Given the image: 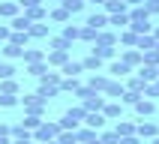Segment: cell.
Masks as SVG:
<instances>
[{
    "instance_id": "obj_1",
    "label": "cell",
    "mask_w": 159,
    "mask_h": 144,
    "mask_svg": "<svg viewBox=\"0 0 159 144\" xmlns=\"http://www.w3.org/2000/svg\"><path fill=\"white\" fill-rule=\"evenodd\" d=\"M87 117V111H84V105H75V108H69L66 114H63V120H60V129H66V132H78V123Z\"/></svg>"
},
{
    "instance_id": "obj_2",
    "label": "cell",
    "mask_w": 159,
    "mask_h": 144,
    "mask_svg": "<svg viewBox=\"0 0 159 144\" xmlns=\"http://www.w3.org/2000/svg\"><path fill=\"white\" fill-rule=\"evenodd\" d=\"M63 129H60V123H48V120H42V126L33 132V141L36 144H45V141H54L57 135H60Z\"/></svg>"
},
{
    "instance_id": "obj_3",
    "label": "cell",
    "mask_w": 159,
    "mask_h": 144,
    "mask_svg": "<svg viewBox=\"0 0 159 144\" xmlns=\"http://www.w3.org/2000/svg\"><path fill=\"white\" fill-rule=\"evenodd\" d=\"M21 105H24L27 114H39V117H42V111H45V99L39 96V93H33V96H24V99H21Z\"/></svg>"
},
{
    "instance_id": "obj_4",
    "label": "cell",
    "mask_w": 159,
    "mask_h": 144,
    "mask_svg": "<svg viewBox=\"0 0 159 144\" xmlns=\"http://www.w3.org/2000/svg\"><path fill=\"white\" fill-rule=\"evenodd\" d=\"M135 135H138V138H156L159 135V123H153V120H138V123H135Z\"/></svg>"
},
{
    "instance_id": "obj_5",
    "label": "cell",
    "mask_w": 159,
    "mask_h": 144,
    "mask_svg": "<svg viewBox=\"0 0 159 144\" xmlns=\"http://www.w3.org/2000/svg\"><path fill=\"white\" fill-rule=\"evenodd\" d=\"M84 27H90V30H96V33H99V30H105V27H108V15H105V12H90L87 21H84Z\"/></svg>"
},
{
    "instance_id": "obj_6",
    "label": "cell",
    "mask_w": 159,
    "mask_h": 144,
    "mask_svg": "<svg viewBox=\"0 0 159 144\" xmlns=\"http://www.w3.org/2000/svg\"><path fill=\"white\" fill-rule=\"evenodd\" d=\"M9 27H12V33H27L30 36V27H33V21L27 15H15L12 21H9Z\"/></svg>"
},
{
    "instance_id": "obj_7",
    "label": "cell",
    "mask_w": 159,
    "mask_h": 144,
    "mask_svg": "<svg viewBox=\"0 0 159 144\" xmlns=\"http://www.w3.org/2000/svg\"><path fill=\"white\" fill-rule=\"evenodd\" d=\"M105 102H108V99L102 96V93H93V96H90V99H84L81 105H84V111L90 114V111H102V108H105Z\"/></svg>"
},
{
    "instance_id": "obj_8",
    "label": "cell",
    "mask_w": 159,
    "mask_h": 144,
    "mask_svg": "<svg viewBox=\"0 0 159 144\" xmlns=\"http://www.w3.org/2000/svg\"><path fill=\"white\" fill-rule=\"evenodd\" d=\"M120 60H123L126 66L132 69V66H141V63H144V54L138 51V48H126V51H123V57H120Z\"/></svg>"
},
{
    "instance_id": "obj_9",
    "label": "cell",
    "mask_w": 159,
    "mask_h": 144,
    "mask_svg": "<svg viewBox=\"0 0 159 144\" xmlns=\"http://www.w3.org/2000/svg\"><path fill=\"white\" fill-rule=\"evenodd\" d=\"M81 72H84L81 60H69V63H63V66H60V75H63V78H78Z\"/></svg>"
},
{
    "instance_id": "obj_10",
    "label": "cell",
    "mask_w": 159,
    "mask_h": 144,
    "mask_svg": "<svg viewBox=\"0 0 159 144\" xmlns=\"http://www.w3.org/2000/svg\"><path fill=\"white\" fill-rule=\"evenodd\" d=\"M123 90H126L123 81H108V87L102 90V96H105V99H120V96H123Z\"/></svg>"
},
{
    "instance_id": "obj_11",
    "label": "cell",
    "mask_w": 159,
    "mask_h": 144,
    "mask_svg": "<svg viewBox=\"0 0 159 144\" xmlns=\"http://www.w3.org/2000/svg\"><path fill=\"white\" fill-rule=\"evenodd\" d=\"M102 9H105V15H126L129 12V6H126L123 0H108Z\"/></svg>"
},
{
    "instance_id": "obj_12",
    "label": "cell",
    "mask_w": 159,
    "mask_h": 144,
    "mask_svg": "<svg viewBox=\"0 0 159 144\" xmlns=\"http://www.w3.org/2000/svg\"><path fill=\"white\" fill-rule=\"evenodd\" d=\"M45 63H48V66H63V63H69V51H51V54H45Z\"/></svg>"
},
{
    "instance_id": "obj_13",
    "label": "cell",
    "mask_w": 159,
    "mask_h": 144,
    "mask_svg": "<svg viewBox=\"0 0 159 144\" xmlns=\"http://www.w3.org/2000/svg\"><path fill=\"white\" fill-rule=\"evenodd\" d=\"M108 81H111L108 75H96V72H93V75H90V81H87V87L96 90V93H102V90L108 87Z\"/></svg>"
},
{
    "instance_id": "obj_14",
    "label": "cell",
    "mask_w": 159,
    "mask_h": 144,
    "mask_svg": "<svg viewBox=\"0 0 159 144\" xmlns=\"http://www.w3.org/2000/svg\"><path fill=\"white\" fill-rule=\"evenodd\" d=\"M102 123H105L102 111H90V114L84 117V126H87V129H102Z\"/></svg>"
},
{
    "instance_id": "obj_15",
    "label": "cell",
    "mask_w": 159,
    "mask_h": 144,
    "mask_svg": "<svg viewBox=\"0 0 159 144\" xmlns=\"http://www.w3.org/2000/svg\"><path fill=\"white\" fill-rule=\"evenodd\" d=\"M96 138H99V135H96V129H87V126L75 132V141H78V144H93Z\"/></svg>"
},
{
    "instance_id": "obj_16",
    "label": "cell",
    "mask_w": 159,
    "mask_h": 144,
    "mask_svg": "<svg viewBox=\"0 0 159 144\" xmlns=\"http://www.w3.org/2000/svg\"><path fill=\"white\" fill-rule=\"evenodd\" d=\"M24 63L30 66V63H45V51L42 48H27L24 51Z\"/></svg>"
},
{
    "instance_id": "obj_17",
    "label": "cell",
    "mask_w": 159,
    "mask_h": 144,
    "mask_svg": "<svg viewBox=\"0 0 159 144\" xmlns=\"http://www.w3.org/2000/svg\"><path fill=\"white\" fill-rule=\"evenodd\" d=\"M135 111L141 117H150L153 111H156V105H153V99H138V102H135Z\"/></svg>"
},
{
    "instance_id": "obj_18",
    "label": "cell",
    "mask_w": 159,
    "mask_h": 144,
    "mask_svg": "<svg viewBox=\"0 0 159 144\" xmlns=\"http://www.w3.org/2000/svg\"><path fill=\"white\" fill-rule=\"evenodd\" d=\"M138 78H141L144 84H147V81H156L159 78V69H156V66H138Z\"/></svg>"
},
{
    "instance_id": "obj_19",
    "label": "cell",
    "mask_w": 159,
    "mask_h": 144,
    "mask_svg": "<svg viewBox=\"0 0 159 144\" xmlns=\"http://www.w3.org/2000/svg\"><path fill=\"white\" fill-rule=\"evenodd\" d=\"M90 54H96L99 60H108V57H114V45H93Z\"/></svg>"
},
{
    "instance_id": "obj_20",
    "label": "cell",
    "mask_w": 159,
    "mask_h": 144,
    "mask_svg": "<svg viewBox=\"0 0 159 144\" xmlns=\"http://www.w3.org/2000/svg\"><path fill=\"white\" fill-rule=\"evenodd\" d=\"M141 21H150V15H147L144 6H135L132 12H129V24H141Z\"/></svg>"
},
{
    "instance_id": "obj_21",
    "label": "cell",
    "mask_w": 159,
    "mask_h": 144,
    "mask_svg": "<svg viewBox=\"0 0 159 144\" xmlns=\"http://www.w3.org/2000/svg\"><path fill=\"white\" fill-rule=\"evenodd\" d=\"M135 48H138V51H153V48H156V39H153V33H147V36H138V45H135Z\"/></svg>"
},
{
    "instance_id": "obj_22",
    "label": "cell",
    "mask_w": 159,
    "mask_h": 144,
    "mask_svg": "<svg viewBox=\"0 0 159 144\" xmlns=\"http://www.w3.org/2000/svg\"><path fill=\"white\" fill-rule=\"evenodd\" d=\"M0 15H3V18H15L18 15V0H6V3H0Z\"/></svg>"
},
{
    "instance_id": "obj_23",
    "label": "cell",
    "mask_w": 159,
    "mask_h": 144,
    "mask_svg": "<svg viewBox=\"0 0 159 144\" xmlns=\"http://www.w3.org/2000/svg\"><path fill=\"white\" fill-rule=\"evenodd\" d=\"M81 66H84L87 72H99V69H102V60H99L96 54H87V57L81 60Z\"/></svg>"
},
{
    "instance_id": "obj_24",
    "label": "cell",
    "mask_w": 159,
    "mask_h": 144,
    "mask_svg": "<svg viewBox=\"0 0 159 144\" xmlns=\"http://www.w3.org/2000/svg\"><path fill=\"white\" fill-rule=\"evenodd\" d=\"M21 126H24L27 132H30V129L36 132V129L42 126V117H39V114H24V120H21Z\"/></svg>"
},
{
    "instance_id": "obj_25",
    "label": "cell",
    "mask_w": 159,
    "mask_h": 144,
    "mask_svg": "<svg viewBox=\"0 0 159 144\" xmlns=\"http://www.w3.org/2000/svg\"><path fill=\"white\" fill-rule=\"evenodd\" d=\"M120 114H123V105H120V102H105L102 117H120Z\"/></svg>"
},
{
    "instance_id": "obj_26",
    "label": "cell",
    "mask_w": 159,
    "mask_h": 144,
    "mask_svg": "<svg viewBox=\"0 0 159 144\" xmlns=\"http://www.w3.org/2000/svg\"><path fill=\"white\" fill-rule=\"evenodd\" d=\"M78 87H81L78 78H63L60 81V93H78Z\"/></svg>"
},
{
    "instance_id": "obj_27",
    "label": "cell",
    "mask_w": 159,
    "mask_h": 144,
    "mask_svg": "<svg viewBox=\"0 0 159 144\" xmlns=\"http://www.w3.org/2000/svg\"><path fill=\"white\" fill-rule=\"evenodd\" d=\"M114 132H117V138H126V135H135V123H129V120H120Z\"/></svg>"
},
{
    "instance_id": "obj_28",
    "label": "cell",
    "mask_w": 159,
    "mask_h": 144,
    "mask_svg": "<svg viewBox=\"0 0 159 144\" xmlns=\"http://www.w3.org/2000/svg\"><path fill=\"white\" fill-rule=\"evenodd\" d=\"M0 51H3V57H9V60H12V57H24V48H18V45H12V42H6Z\"/></svg>"
},
{
    "instance_id": "obj_29",
    "label": "cell",
    "mask_w": 159,
    "mask_h": 144,
    "mask_svg": "<svg viewBox=\"0 0 159 144\" xmlns=\"http://www.w3.org/2000/svg\"><path fill=\"white\" fill-rule=\"evenodd\" d=\"M108 72H111V75H117V78H123V75H129V66H126L123 60H114L111 66H108Z\"/></svg>"
},
{
    "instance_id": "obj_30",
    "label": "cell",
    "mask_w": 159,
    "mask_h": 144,
    "mask_svg": "<svg viewBox=\"0 0 159 144\" xmlns=\"http://www.w3.org/2000/svg\"><path fill=\"white\" fill-rule=\"evenodd\" d=\"M117 39H120L123 45H129V48H135V45H138V36H135L129 27H126V30H120V36H117Z\"/></svg>"
},
{
    "instance_id": "obj_31",
    "label": "cell",
    "mask_w": 159,
    "mask_h": 144,
    "mask_svg": "<svg viewBox=\"0 0 159 144\" xmlns=\"http://www.w3.org/2000/svg\"><path fill=\"white\" fill-rule=\"evenodd\" d=\"M108 24H114L117 30H126L129 27V12L126 15H108Z\"/></svg>"
},
{
    "instance_id": "obj_32",
    "label": "cell",
    "mask_w": 159,
    "mask_h": 144,
    "mask_svg": "<svg viewBox=\"0 0 159 144\" xmlns=\"http://www.w3.org/2000/svg\"><path fill=\"white\" fill-rule=\"evenodd\" d=\"M114 42H117V36H114V33L99 30V33H96V42H93V45H114Z\"/></svg>"
},
{
    "instance_id": "obj_33",
    "label": "cell",
    "mask_w": 159,
    "mask_h": 144,
    "mask_svg": "<svg viewBox=\"0 0 159 144\" xmlns=\"http://www.w3.org/2000/svg\"><path fill=\"white\" fill-rule=\"evenodd\" d=\"M48 42H51L54 51H69V48H72V42H69V39H63V36H54V39H48Z\"/></svg>"
},
{
    "instance_id": "obj_34",
    "label": "cell",
    "mask_w": 159,
    "mask_h": 144,
    "mask_svg": "<svg viewBox=\"0 0 159 144\" xmlns=\"http://www.w3.org/2000/svg\"><path fill=\"white\" fill-rule=\"evenodd\" d=\"M24 15L30 18V21H33V24H39V21H42V18H48V12H45L42 6H36V9H27Z\"/></svg>"
},
{
    "instance_id": "obj_35",
    "label": "cell",
    "mask_w": 159,
    "mask_h": 144,
    "mask_svg": "<svg viewBox=\"0 0 159 144\" xmlns=\"http://www.w3.org/2000/svg\"><path fill=\"white\" fill-rule=\"evenodd\" d=\"M0 93H6V96H18V81H3V84H0Z\"/></svg>"
},
{
    "instance_id": "obj_36",
    "label": "cell",
    "mask_w": 159,
    "mask_h": 144,
    "mask_svg": "<svg viewBox=\"0 0 159 144\" xmlns=\"http://www.w3.org/2000/svg\"><path fill=\"white\" fill-rule=\"evenodd\" d=\"M141 99V93H135V90H123V96H120V105H135Z\"/></svg>"
},
{
    "instance_id": "obj_37",
    "label": "cell",
    "mask_w": 159,
    "mask_h": 144,
    "mask_svg": "<svg viewBox=\"0 0 159 144\" xmlns=\"http://www.w3.org/2000/svg\"><path fill=\"white\" fill-rule=\"evenodd\" d=\"M81 36V27H75V24H66L63 27V39H69V42H75Z\"/></svg>"
},
{
    "instance_id": "obj_38",
    "label": "cell",
    "mask_w": 159,
    "mask_h": 144,
    "mask_svg": "<svg viewBox=\"0 0 159 144\" xmlns=\"http://www.w3.org/2000/svg\"><path fill=\"white\" fill-rule=\"evenodd\" d=\"M30 36L33 39H48V24H33L30 27Z\"/></svg>"
},
{
    "instance_id": "obj_39",
    "label": "cell",
    "mask_w": 159,
    "mask_h": 144,
    "mask_svg": "<svg viewBox=\"0 0 159 144\" xmlns=\"http://www.w3.org/2000/svg\"><path fill=\"white\" fill-rule=\"evenodd\" d=\"M141 66H156V69H159V51H156V48H153V51H144V63H141Z\"/></svg>"
},
{
    "instance_id": "obj_40",
    "label": "cell",
    "mask_w": 159,
    "mask_h": 144,
    "mask_svg": "<svg viewBox=\"0 0 159 144\" xmlns=\"http://www.w3.org/2000/svg\"><path fill=\"white\" fill-rule=\"evenodd\" d=\"M27 72H30V75H36V78H42L45 72H48V63H30V66H27Z\"/></svg>"
},
{
    "instance_id": "obj_41",
    "label": "cell",
    "mask_w": 159,
    "mask_h": 144,
    "mask_svg": "<svg viewBox=\"0 0 159 144\" xmlns=\"http://www.w3.org/2000/svg\"><path fill=\"white\" fill-rule=\"evenodd\" d=\"M63 9H66L69 15H75V12H81V9H84V0H66V3H63Z\"/></svg>"
},
{
    "instance_id": "obj_42",
    "label": "cell",
    "mask_w": 159,
    "mask_h": 144,
    "mask_svg": "<svg viewBox=\"0 0 159 144\" xmlns=\"http://www.w3.org/2000/svg\"><path fill=\"white\" fill-rule=\"evenodd\" d=\"M12 75H15V66L12 63H0V81H9Z\"/></svg>"
},
{
    "instance_id": "obj_43",
    "label": "cell",
    "mask_w": 159,
    "mask_h": 144,
    "mask_svg": "<svg viewBox=\"0 0 159 144\" xmlns=\"http://www.w3.org/2000/svg\"><path fill=\"white\" fill-rule=\"evenodd\" d=\"M21 99L18 96H6V93H0V108H12V105H18Z\"/></svg>"
},
{
    "instance_id": "obj_44",
    "label": "cell",
    "mask_w": 159,
    "mask_h": 144,
    "mask_svg": "<svg viewBox=\"0 0 159 144\" xmlns=\"http://www.w3.org/2000/svg\"><path fill=\"white\" fill-rule=\"evenodd\" d=\"M51 18L54 21H69V12H66L63 6H57V9H51Z\"/></svg>"
},
{
    "instance_id": "obj_45",
    "label": "cell",
    "mask_w": 159,
    "mask_h": 144,
    "mask_svg": "<svg viewBox=\"0 0 159 144\" xmlns=\"http://www.w3.org/2000/svg\"><path fill=\"white\" fill-rule=\"evenodd\" d=\"M27 39H30L27 33H12V36H9V42H12V45H18V48H21V45H27Z\"/></svg>"
},
{
    "instance_id": "obj_46",
    "label": "cell",
    "mask_w": 159,
    "mask_h": 144,
    "mask_svg": "<svg viewBox=\"0 0 159 144\" xmlns=\"http://www.w3.org/2000/svg\"><path fill=\"white\" fill-rule=\"evenodd\" d=\"M57 144H75V132H66V129H63V132L57 135Z\"/></svg>"
},
{
    "instance_id": "obj_47",
    "label": "cell",
    "mask_w": 159,
    "mask_h": 144,
    "mask_svg": "<svg viewBox=\"0 0 159 144\" xmlns=\"http://www.w3.org/2000/svg\"><path fill=\"white\" fill-rule=\"evenodd\" d=\"M78 39H84V42H96V30H90V27H81V36Z\"/></svg>"
},
{
    "instance_id": "obj_48",
    "label": "cell",
    "mask_w": 159,
    "mask_h": 144,
    "mask_svg": "<svg viewBox=\"0 0 159 144\" xmlns=\"http://www.w3.org/2000/svg\"><path fill=\"white\" fill-rule=\"evenodd\" d=\"M144 9L147 15H159V0H144Z\"/></svg>"
},
{
    "instance_id": "obj_49",
    "label": "cell",
    "mask_w": 159,
    "mask_h": 144,
    "mask_svg": "<svg viewBox=\"0 0 159 144\" xmlns=\"http://www.w3.org/2000/svg\"><path fill=\"white\" fill-rule=\"evenodd\" d=\"M99 141L102 144H120V138H117V132H105V135H99Z\"/></svg>"
},
{
    "instance_id": "obj_50",
    "label": "cell",
    "mask_w": 159,
    "mask_h": 144,
    "mask_svg": "<svg viewBox=\"0 0 159 144\" xmlns=\"http://www.w3.org/2000/svg\"><path fill=\"white\" fill-rule=\"evenodd\" d=\"M18 6H24V12H27V9H36V6H42V0H18Z\"/></svg>"
},
{
    "instance_id": "obj_51",
    "label": "cell",
    "mask_w": 159,
    "mask_h": 144,
    "mask_svg": "<svg viewBox=\"0 0 159 144\" xmlns=\"http://www.w3.org/2000/svg\"><path fill=\"white\" fill-rule=\"evenodd\" d=\"M9 36H12V27H9V24H0V42H9Z\"/></svg>"
},
{
    "instance_id": "obj_52",
    "label": "cell",
    "mask_w": 159,
    "mask_h": 144,
    "mask_svg": "<svg viewBox=\"0 0 159 144\" xmlns=\"http://www.w3.org/2000/svg\"><path fill=\"white\" fill-rule=\"evenodd\" d=\"M120 144H141V138L138 135H126V138H120Z\"/></svg>"
},
{
    "instance_id": "obj_53",
    "label": "cell",
    "mask_w": 159,
    "mask_h": 144,
    "mask_svg": "<svg viewBox=\"0 0 159 144\" xmlns=\"http://www.w3.org/2000/svg\"><path fill=\"white\" fill-rule=\"evenodd\" d=\"M9 132H12V126H9V123H0V135H9ZM9 138H12V135H9Z\"/></svg>"
},
{
    "instance_id": "obj_54",
    "label": "cell",
    "mask_w": 159,
    "mask_h": 144,
    "mask_svg": "<svg viewBox=\"0 0 159 144\" xmlns=\"http://www.w3.org/2000/svg\"><path fill=\"white\" fill-rule=\"evenodd\" d=\"M123 3H126V6H132V9L135 6H144V0H123Z\"/></svg>"
},
{
    "instance_id": "obj_55",
    "label": "cell",
    "mask_w": 159,
    "mask_h": 144,
    "mask_svg": "<svg viewBox=\"0 0 159 144\" xmlns=\"http://www.w3.org/2000/svg\"><path fill=\"white\" fill-rule=\"evenodd\" d=\"M12 144H33V138H15Z\"/></svg>"
},
{
    "instance_id": "obj_56",
    "label": "cell",
    "mask_w": 159,
    "mask_h": 144,
    "mask_svg": "<svg viewBox=\"0 0 159 144\" xmlns=\"http://www.w3.org/2000/svg\"><path fill=\"white\" fill-rule=\"evenodd\" d=\"M90 3H96V6H105L108 0H90Z\"/></svg>"
},
{
    "instance_id": "obj_57",
    "label": "cell",
    "mask_w": 159,
    "mask_h": 144,
    "mask_svg": "<svg viewBox=\"0 0 159 144\" xmlns=\"http://www.w3.org/2000/svg\"><path fill=\"white\" fill-rule=\"evenodd\" d=\"M153 39H156V42H159V27H156V30H153Z\"/></svg>"
},
{
    "instance_id": "obj_58",
    "label": "cell",
    "mask_w": 159,
    "mask_h": 144,
    "mask_svg": "<svg viewBox=\"0 0 159 144\" xmlns=\"http://www.w3.org/2000/svg\"><path fill=\"white\" fill-rule=\"evenodd\" d=\"M45 144H57V138H54V141H45Z\"/></svg>"
},
{
    "instance_id": "obj_59",
    "label": "cell",
    "mask_w": 159,
    "mask_h": 144,
    "mask_svg": "<svg viewBox=\"0 0 159 144\" xmlns=\"http://www.w3.org/2000/svg\"><path fill=\"white\" fill-rule=\"evenodd\" d=\"M153 144H159V135H156V138H153Z\"/></svg>"
},
{
    "instance_id": "obj_60",
    "label": "cell",
    "mask_w": 159,
    "mask_h": 144,
    "mask_svg": "<svg viewBox=\"0 0 159 144\" xmlns=\"http://www.w3.org/2000/svg\"><path fill=\"white\" fill-rule=\"evenodd\" d=\"M54 3H66V0H54Z\"/></svg>"
},
{
    "instance_id": "obj_61",
    "label": "cell",
    "mask_w": 159,
    "mask_h": 144,
    "mask_svg": "<svg viewBox=\"0 0 159 144\" xmlns=\"http://www.w3.org/2000/svg\"><path fill=\"white\" fill-rule=\"evenodd\" d=\"M0 63H3V60H0Z\"/></svg>"
},
{
    "instance_id": "obj_62",
    "label": "cell",
    "mask_w": 159,
    "mask_h": 144,
    "mask_svg": "<svg viewBox=\"0 0 159 144\" xmlns=\"http://www.w3.org/2000/svg\"><path fill=\"white\" fill-rule=\"evenodd\" d=\"M75 144H78V141H75Z\"/></svg>"
}]
</instances>
